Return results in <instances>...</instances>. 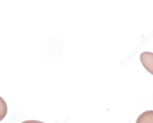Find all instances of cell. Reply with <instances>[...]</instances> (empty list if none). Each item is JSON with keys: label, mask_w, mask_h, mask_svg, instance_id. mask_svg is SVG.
<instances>
[{"label": "cell", "mask_w": 153, "mask_h": 123, "mask_svg": "<svg viewBox=\"0 0 153 123\" xmlns=\"http://www.w3.org/2000/svg\"><path fill=\"white\" fill-rule=\"evenodd\" d=\"M153 53L145 52L140 55V59L145 68L153 74Z\"/></svg>", "instance_id": "obj_1"}, {"label": "cell", "mask_w": 153, "mask_h": 123, "mask_svg": "<svg viewBox=\"0 0 153 123\" xmlns=\"http://www.w3.org/2000/svg\"><path fill=\"white\" fill-rule=\"evenodd\" d=\"M136 123H153V110H147L137 119Z\"/></svg>", "instance_id": "obj_2"}, {"label": "cell", "mask_w": 153, "mask_h": 123, "mask_svg": "<svg viewBox=\"0 0 153 123\" xmlns=\"http://www.w3.org/2000/svg\"><path fill=\"white\" fill-rule=\"evenodd\" d=\"M7 113V103L3 98L0 97V121L4 119Z\"/></svg>", "instance_id": "obj_3"}, {"label": "cell", "mask_w": 153, "mask_h": 123, "mask_svg": "<svg viewBox=\"0 0 153 123\" xmlns=\"http://www.w3.org/2000/svg\"><path fill=\"white\" fill-rule=\"evenodd\" d=\"M22 123H45L44 122H41V121H38V120H27V121H24Z\"/></svg>", "instance_id": "obj_4"}]
</instances>
